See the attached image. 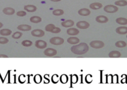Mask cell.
<instances>
[{
    "mask_svg": "<svg viewBox=\"0 0 127 90\" xmlns=\"http://www.w3.org/2000/svg\"><path fill=\"white\" fill-rule=\"evenodd\" d=\"M71 50L73 53L76 55H83L87 52L89 50V46L86 43L82 42L76 45L72 46Z\"/></svg>",
    "mask_w": 127,
    "mask_h": 90,
    "instance_id": "1",
    "label": "cell"
},
{
    "mask_svg": "<svg viewBox=\"0 0 127 90\" xmlns=\"http://www.w3.org/2000/svg\"><path fill=\"white\" fill-rule=\"evenodd\" d=\"M45 30L51 33H54V34H58V33H60L61 32L60 28L56 27L53 24H49L47 26H46Z\"/></svg>",
    "mask_w": 127,
    "mask_h": 90,
    "instance_id": "2",
    "label": "cell"
},
{
    "mask_svg": "<svg viewBox=\"0 0 127 90\" xmlns=\"http://www.w3.org/2000/svg\"><path fill=\"white\" fill-rule=\"evenodd\" d=\"M50 43L55 45H60L64 43V39L62 37H53L50 39Z\"/></svg>",
    "mask_w": 127,
    "mask_h": 90,
    "instance_id": "3",
    "label": "cell"
},
{
    "mask_svg": "<svg viewBox=\"0 0 127 90\" xmlns=\"http://www.w3.org/2000/svg\"><path fill=\"white\" fill-rule=\"evenodd\" d=\"M89 45L94 49H100L104 47L105 44L101 40H93L91 42Z\"/></svg>",
    "mask_w": 127,
    "mask_h": 90,
    "instance_id": "4",
    "label": "cell"
},
{
    "mask_svg": "<svg viewBox=\"0 0 127 90\" xmlns=\"http://www.w3.org/2000/svg\"><path fill=\"white\" fill-rule=\"evenodd\" d=\"M104 11L107 13H115L119 11V8L113 5H107L104 8Z\"/></svg>",
    "mask_w": 127,
    "mask_h": 90,
    "instance_id": "5",
    "label": "cell"
},
{
    "mask_svg": "<svg viewBox=\"0 0 127 90\" xmlns=\"http://www.w3.org/2000/svg\"><path fill=\"white\" fill-rule=\"evenodd\" d=\"M76 26L78 27L79 29H86L89 27L90 24H89V23L87 22V21H80L77 22Z\"/></svg>",
    "mask_w": 127,
    "mask_h": 90,
    "instance_id": "6",
    "label": "cell"
},
{
    "mask_svg": "<svg viewBox=\"0 0 127 90\" xmlns=\"http://www.w3.org/2000/svg\"><path fill=\"white\" fill-rule=\"evenodd\" d=\"M57 53V51L52 48H48L44 50V55L47 57H53Z\"/></svg>",
    "mask_w": 127,
    "mask_h": 90,
    "instance_id": "7",
    "label": "cell"
},
{
    "mask_svg": "<svg viewBox=\"0 0 127 90\" xmlns=\"http://www.w3.org/2000/svg\"><path fill=\"white\" fill-rule=\"evenodd\" d=\"M35 47H37V48L40 49H45V48H46L47 46V42L43 40H37V41L35 42Z\"/></svg>",
    "mask_w": 127,
    "mask_h": 90,
    "instance_id": "8",
    "label": "cell"
},
{
    "mask_svg": "<svg viewBox=\"0 0 127 90\" xmlns=\"http://www.w3.org/2000/svg\"><path fill=\"white\" fill-rule=\"evenodd\" d=\"M31 34L34 37H42L45 35V32L43 30H41V29H34L31 32Z\"/></svg>",
    "mask_w": 127,
    "mask_h": 90,
    "instance_id": "9",
    "label": "cell"
},
{
    "mask_svg": "<svg viewBox=\"0 0 127 90\" xmlns=\"http://www.w3.org/2000/svg\"><path fill=\"white\" fill-rule=\"evenodd\" d=\"M3 13L4 15H8V16H11L15 13L14 9L12 8H5L3 9Z\"/></svg>",
    "mask_w": 127,
    "mask_h": 90,
    "instance_id": "10",
    "label": "cell"
},
{
    "mask_svg": "<svg viewBox=\"0 0 127 90\" xmlns=\"http://www.w3.org/2000/svg\"><path fill=\"white\" fill-rule=\"evenodd\" d=\"M116 32L120 35H124L127 34V27L120 26L116 29Z\"/></svg>",
    "mask_w": 127,
    "mask_h": 90,
    "instance_id": "11",
    "label": "cell"
},
{
    "mask_svg": "<svg viewBox=\"0 0 127 90\" xmlns=\"http://www.w3.org/2000/svg\"><path fill=\"white\" fill-rule=\"evenodd\" d=\"M79 38L76 37H70L69 38H68L67 42L68 43L72 45H76L77 44H78L79 42Z\"/></svg>",
    "mask_w": 127,
    "mask_h": 90,
    "instance_id": "12",
    "label": "cell"
},
{
    "mask_svg": "<svg viewBox=\"0 0 127 90\" xmlns=\"http://www.w3.org/2000/svg\"><path fill=\"white\" fill-rule=\"evenodd\" d=\"M96 21L99 23H106L109 21L108 17L105 16H98L96 17Z\"/></svg>",
    "mask_w": 127,
    "mask_h": 90,
    "instance_id": "13",
    "label": "cell"
},
{
    "mask_svg": "<svg viewBox=\"0 0 127 90\" xmlns=\"http://www.w3.org/2000/svg\"><path fill=\"white\" fill-rule=\"evenodd\" d=\"M78 14L80 16H87L91 14V11L87 8L81 9L78 11Z\"/></svg>",
    "mask_w": 127,
    "mask_h": 90,
    "instance_id": "14",
    "label": "cell"
},
{
    "mask_svg": "<svg viewBox=\"0 0 127 90\" xmlns=\"http://www.w3.org/2000/svg\"><path fill=\"white\" fill-rule=\"evenodd\" d=\"M17 29L22 31H29L31 30L32 27L29 25L27 24H21L17 26Z\"/></svg>",
    "mask_w": 127,
    "mask_h": 90,
    "instance_id": "15",
    "label": "cell"
},
{
    "mask_svg": "<svg viewBox=\"0 0 127 90\" xmlns=\"http://www.w3.org/2000/svg\"><path fill=\"white\" fill-rule=\"evenodd\" d=\"M66 32L69 36H76V35L79 34V30L76 28H70L68 29Z\"/></svg>",
    "mask_w": 127,
    "mask_h": 90,
    "instance_id": "16",
    "label": "cell"
},
{
    "mask_svg": "<svg viewBox=\"0 0 127 90\" xmlns=\"http://www.w3.org/2000/svg\"><path fill=\"white\" fill-rule=\"evenodd\" d=\"M62 26L64 27H73L74 24V22L72 20H66L62 22Z\"/></svg>",
    "mask_w": 127,
    "mask_h": 90,
    "instance_id": "17",
    "label": "cell"
},
{
    "mask_svg": "<svg viewBox=\"0 0 127 90\" xmlns=\"http://www.w3.org/2000/svg\"><path fill=\"white\" fill-rule=\"evenodd\" d=\"M109 57L110 58H119L121 57V53L117 50H113L109 53Z\"/></svg>",
    "mask_w": 127,
    "mask_h": 90,
    "instance_id": "18",
    "label": "cell"
},
{
    "mask_svg": "<svg viewBox=\"0 0 127 90\" xmlns=\"http://www.w3.org/2000/svg\"><path fill=\"white\" fill-rule=\"evenodd\" d=\"M25 11H27L30 13H33L37 11V7L34 5H26L24 7Z\"/></svg>",
    "mask_w": 127,
    "mask_h": 90,
    "instance_id": "19",
    "label": "cell"
},
{
    "mask_svg": "<svg viewBox=\"0 0 127 90\" xmlns=\"http://www.w3.org/2000/svg\"><path fill=\"white\" fill-rule=\"evenodd\" d=\"M102 7V4L100 3H94L89 5V8L94 10H97Z\"/></svg>",
    "mask_w": 127,
    "mask_h": 90,
    "instance_id": "20",
    "label": "cell"
},
{
    "mask_svg": "<svg viewBox=\"0 0 127 90\" xmlns=\"http://www.w3.org/2000/svg\"><path fill=\"white\" fill-rule=\"evenodd\" d=\"M12 31L10 29H3L0 30V35L3 36H8L11 34Z\"/></svg>",
    "mask_w": 127,
    "mask_h": 90,
    "instance_id": "21",
    "label": "cell"
},
{
    "mask_svg": "<svg viewBox=\"0 0 127 90\" xmlns=\"http://www.w3.org/2000/svg\"><path fill=\"white\" fill-rule=\"evenodd\" d=\"M116 22L120 25H127V19L124 18V17H119L116 19Z\"/></svg>",
    "mask_w": 127,
    "mask_h": 90,
    "instance_id": "22",
    "label": "cell"
},
{
    "mask_svg": "<svg viewBox=\"0 0 127 90\" xmlns=\"http://www.w3.org/2000/svg\"><path fill=\"white\" fill-rule=\"evenodd\" d=\"M30 21L33 23H39L42 21V18L39 16H32L30 18Z\"/></svg>",
    "mask_w": 127,
    "mask_h": 90,
    "instance_id": "23",
    "label": "cell"
},
{
    "mask_svg": "<svg viewBox=\"0 0 127 90\" xmlns=\"http://www.w3.org/2000/svg\"><path fill=\"white\" fill-rule=\"evenodd\" d=\"M52 13H53V15H54V16H62L63 15H64V11L62 10V9H55V10L53 11Z\"/></svg>",
    "mask_w": 127,
    "mask_h": 90,
    "instance_id": "24",
    "label": "cell"
},
{
    "mask_svg": "<svg viewBox=\"0 0 127 90\" xmlns=\"http://www.w3.org/2000/svg\"><path fill=\"white\" fill-rule=\"evenodd\" d=\"M115 46L117 47H119V48H123V47L127 46V43L123 40H119L115 43Z\"/></svg>",
    "mask_w": 127,
    "mask_h": 90,
    "instance_id": "25",
    "label": "cell"
},
{
    "mask_svg": "<svg viewBox=\"0 0 127 90\" xmlns=\"http://www.w3.org/2000/svg\"><path fill=\"white\" fill-rule=\"evenodd\" d=\"M115 4L116 6H127V1L125 0H120V1H117L115 2Z\"/></svg>",
    "mask_w": 127,
    "mask_h": 90,
    "instance_id": "26",
    "label": "cell"
},
{
    "mask_svg": "<svg viewBox=\"0 0 127 90\" xmlns=\"http://www.w3.org/2000/svg\"><path fill=\"white\" fill-rule=\"evenodd\" d=\"M60 81L62 83H66L68 81V77L66 75H62L60 78Z\"/></svg>",
    "mask_w": 127,
    "mask_h": 90,
    "instance_id": "27",
    "label": "cell"
},
{
    "mask_svg": "<svg viewBox=\"0 0 127 90\" xmlns=\"http://www.w3.org/2000/svg\"><path fill=\"white\" fill-rule=\"evenodd\" d=\"M22 33L21 32L17 31L13 34V36H12V37L14 39H19L22 37Z\"/></svg>",
    "mask_w": 127,
    "mask_h": 90,
    "instance_id": "28",
    "label": "cell"
},
{
    "mask_svg": "<svg viewBox=\"0 0 127 90\" xmlns=\"http://www.w3.org/2000/svg\"><path fill=\"white\" fill-rule=\"evenodd\" d=\"M32 42L31 40H23L22 42V45L24 47H30V46L32 45Z\"/></svg>",
    "mask_w": 127,
    "mask_h": 90,
    "instance_id": "29",
    "label": "cell"
},
{
    "mask_svg": "<svg viewBox=\"0 0 127 90\" xmlns=\"http://www.w3.org/2000/svg\"><path fill=\"white\" fill-rule=\"evenodd\" d=\"M9 42V40L4 37H0V44H6Z\"/></svg>",
    "mask_w": 127,
    "mask_h": 90,
    "instance_id": "30",
    "label": "cell"
},
{
    "mask_svg": "<svg viewBox=\"0 0 127 90\" xmlns=\"http://www.w3.org/2000/svg\"><path fill=\"white\" fill-rule=\"evenodd\" d=\"M34 81L36 83H40L42 81V76L40 75H37L35 76Z\"/></svg>",
    "mask_w": 127,
    "mask_h": 90,
    "instance_id": "31",
    "label": "cell"
},
{
    "mask_svg": "<svg viewBox=\"0 0 127 90\" xmlns=\"http://www.w3.org/2000/svg\"><path fill=\"white\" fill-rule=\"evenodd\" d=\"M17 16H19V17H23V16H26V12L24 11H18L16 13Z\"/></svg>",
    "mask_w": 127,
    "mask_h": 90,
    "instance_id": "32",
    "label": "cell"
},
{
    "mask_svg": "<svg viewBox=\"0 0 127 90\" xmlns=\"http://www.w3.org/2000/svg\"><path fill=\"white\" fill-rule=\"evenodd\" d=\"M0 58H8V56L6 55L0 54Z\"/></svg>",
    "mask_w": 127,
    "mask_h": 90,
    "instance_id": "33",
    "label": "cell"
},
{
    "mask_svg": "<svg viewBox=\"0 0 127 90\" xmlns=\"http://www.w3.org/2000/svg\"><path fill=\"white\" fill-rule=\"evenodd\" d=\"M50 1H51L53 2H58L60 1H62V0H50Z\"/></svg>",
    "mask_w": 127,
    "mask_h": 90,
    "instance_id": "34",
    "label": "cell"
},
{
    "mask_svg": "<svg viewBox=\"0 0 127 90\" xmlns=\"http://www.w3.org/2000/svg\"><path fill=\"white\" fill-rule=\"evenodd\" d=\"M3 23H2V22H0V29H1V27H3Z\"/></svg>",
    "mask_w": 127,
    "mask_h": 90,
    "instance_id": "35",
    "label": "cell"
},
{
    "mask_svg": "<svg viewBox=\"0 0 127 90\" xmlns=\"http://www.w3.org/2000/svg\"></svg>",
    "mask_w": 127,
    "mask_h": 90,
    "instance_id": "36",
    "label": "cell"
}]
</instances>
